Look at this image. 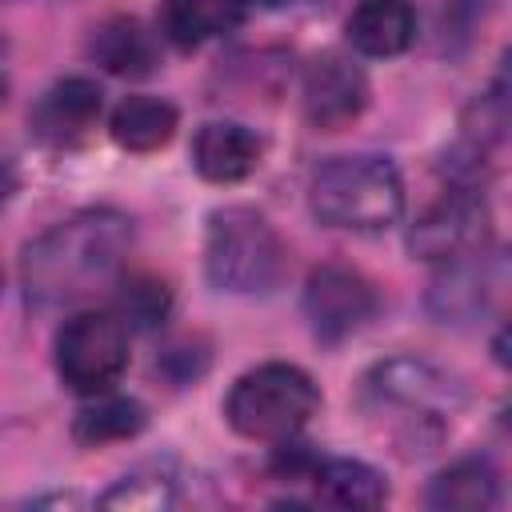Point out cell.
I'll use <instances>...</instances> for the list:
<instances>
[{
    "label": "cell",
    "instance_id": "1",
    "mask_svg": "<svg viewBox=\"0 0 512 512\" xmlns=\"http://www.w3.org/2000/svg\"><path fill=\"white\" fill-rule=\"evenodd\" d=\"M132 252V220L116 208H88L24 248V292L36 308H64L112 284Z\"/></svg>",
    "mask_w": 512,
    "mask_h": 512
},
{
    "label": "cell",
    "instance_id": "2",
    "mask_svg": "<svg viewBox=\"0 0 512 512\" xmlns=\"http://www.w3.org/2000/svg\"><path fill=\"white\" fill-rule=\"evenodd\" d=\"M204 268L220 292L256 296L272 292L288 272V248L280 232L256 208H220L208 216Z\"/></svg>",
    "mask_w": 512,
    "mask_h": 512
},
{
    "label": "cell",
    "instance_id": "3",
    "mask_svg": "<svg viewBox=\"0 0 512 512\" xmlns=\"http://www.w3.org/2000/svg\"><path fill=\"white\" fill-rule=\"evenodd\" d=\"M308 200L328 228L380 232L396 224L404 208V184L384 156H336L312 176Z\"/></svg>",
    "mask_w": 512,
    "mask_h": 512
},
{
    "label": "cell",
    "instance_id": "4",
    "mask_svg": "<svg viewBox=\"0 0 512 512\" xmlns=\"http://www.w3.org/2000/svg\"><path fill=\"white\" fill-rule=\"evenodd\" d=\"M316 408H320V388L312 384V376L296 364L272 360L244 372L232 384L224 416L248 440L284 444L316 416Z\"/></svg>",
    "mask_w": 512,
    "mask_h": 512
},
{
    "label": "cell",
    "instance_id": "5",
    "mask_svg": "<svg viewBox=\"0 0 512 512\" xmlns=\"http://www.w3.org/2000/svg\"><path fill=\"white\" fill-rule=\"evenodd\" d=\"M360 400L372 416L392 412L408 428V436H416V440H420V432L428 440L440 436L444 420L460 404V396L444 372H436L424 360H408V356L376 364L360 384Z\"/></svg>",
    "mask_w": 512,
    "mask_h": 512
},
{
    "label": "cell",
    "instance_id": "6",
    "mask_svg": "<svg viewBox=\"0 0 512 512\" xmlns=\"http://www.w3.org/2000/svg\"><path fill=\"white\" fill-rule=\"evenodd\" d=\"M128 368V324L112 312H76L56 332V372L80 396L112 392Z\"/></svg>",
    "mask_w": 512,
    "mask_h": 512
},
{
    "label": "cell",
    "instance_id": "7",
    "mask_svg": "<svg viewBox=\"0 0 512 512\" xmlns=\"http://www.w3.org/2000/svg\"><path fill=\"white\" fill-rule=\"evenodd\" d=\"M380 308L372 280L348 264H320L304 284V316L324 344H340L360 332Z\"/></svg>",
    "mask_w": 512,
    "mask_h": 512
},
{
    "label": "cell",
    "instance_id": "8",
    "mask_svg": "<svg viewBox=\"0 0 512 512\" xmlns=\"http://www.w3.org/2000/svg\"><path fill=\"white\" fill-rule=\"evenodd\" d=\"M484 244H488V208L472 192H452L436 200L408 232V248L420 260H440V264L480 256Z\"/></svg>",
    "mask_w": 512,
    "mask_h": 512
},
{
    "label": "cell",
    "instance_id": "9",
    "mask_svg": "<svg viewBox=\"0 0 512 512\" xmlns=\"http://www.w3.org/2000/svg\"><path fill=\"white\" fill-rule=\"evenodd\" d=\"M368 108V76L340 52H324L304 72V116L320 132L352 124Z\"/></svg>",
    "mask_w": 512,
    "mask_h": 512
},
{
    "label": "cell",
    "instance_id": "10",
    "mask_svg": "<svg viewBox=\"0 0 512 512\" xmlns=\"http://www.w3.org/2000/svg\"><path fill=\"white\" fill-rule=\"evenodd\" d=\"M100 120V88L84 76L56 80L32 108V132L52 148H76Z\"/></svg>",
    "mask_w": 512,
    "mask_h": 512
},
{
    "label": "cell",
    "instance_id": "11",
    "mask_svg": "<svg viewBox=\"0 0 512 512\" xmlns=\"http://www.w3.org/2000/svg\"><path fill=\"white\" fill-rule=\"evenodd\" d=\"M260 152H264L260 136L236 120H208L192 140V164L212 184H236L252 176L260 164Z\"/></svg>",
    "mask_w": 512,
    "mask_h": 512
},
{
    "label": "cell",
    "instance_id": "12",
    "mask_svg": "<svg viewBox=\"0 0 512 512\" xmlns=\"http://www.w3.org/2000/svg\"><path fill=\"white\" fill-rule=\"evenodd\" d=\"M416 36L408 0H360L348 16V44L364 56H400Z\"/></svg>",
    "mask_w": 512,
    "mask_h": 512
},
{
    "label": "cell",
    "instance_id": "13",
    "mask_svg": "<svg viewBox=\"0 0 512 512\" xmlns=\"http://www.w3.org/2000/svg\"><path fill=\"white\" fill-rule=\"evenodd\" d=\"M92 56L112 76H148L160 64L156 36L136 16H112L92 32Z\"/></svg>",
    "mask_w": 512,
    "mask_h": 512
},
{
    "label": "cell",
    "instance_id": "14",
    "mask_svg": "<svg viewBox=\"0 0 512 512\" xmlns=\"http://www.w3.org/2000/svg\"><path fill=\"white\" fill-rule=\"evenodd\" d=\"M244 8L248 0H164L160 28L172 44L192 48V44L232 32L244 20Z\"/></svg>",
    "mask_w": 512,
    "mask_h": 512
},
{
    "label": "cell",
    "instance_id": "15",
    "mask_svg": "<svg viewBox=\"0 0 512 512\" xmlns=\"http://www.w3.org/2000/svg\"><path fill=\"white\" fill-rule=\"evenodd\" d=\"M496 488H500L496 468L480 456H468V460H456L452 468H444L432 480L428 504L440 508V512H484V508L496 504Z\"/></svg>",
    "mask_w": 512,
    "mask_h": 512
},
{
    "label": "cell",
    "instance_id": "16",
    "mask_svg": "<svg viewBox=\"0 0 512 512\" xmlns=\"http://www.w3.org/2000/svg\"><path fill=\"white\" fill-rule=\"evenodd\" d=\"M176 132V108L160 96H128L112 112V140L128 152H156Z\"/></svg>",
    "mask_w": 512,
    "mask_h": 512
},
{
    "label": "cell",
    "instance_id": "17",
    "mask_svg": "<svg viewBox=\"0 0 512 512\" xmlns=\"http://www.w3.org/2000/svg\"><path fill=\"white\" fill-rule=\"evenodd\" d=\"M316 500L332 508H380L388 500L384 476L364 460H328L312 472Z\"/></svg>",
    "mask_w": 512,
    "mask_h": 512
},
{
    "label": "cell",
    "instance_id": "18",
    "mask_svg": "<svg viewBox=\"0 0 512 512\" xmlns=\"http://www.w3.org/2000/svg\"><path fill=\"white\" fill-rule=\"evenodd\" d=\"M144 424H148V412H144L140 400L100 392L88 408H80V416H76V424H72V436H76L84 448H104V444H116V440L136 436Z\"/></svg>",
    "mask_w": 512,
    "mask_h": 512
},
{
    "label": "cell",
    "instance_id": "19",
    "mask_svg": "<svg viewBox=\"0 0 512 512\" xmlns=\"http://www.w3.org/2000/svg\"><path fill=\"white\" fill-rule=\"evenodd\" d=\"M172 504H176V488L164 472H132L100 496V508H120V512H160Z\"/></svg>",
    "mask_w": 512,
    "mask_h": 512
},
{
    "label": "cell",
    "instance_id": "20",
    "mask_svg": "<svg viewBox=\"0 0 512 512\" xmlns=\"http://www.w3.org/2000/svg\"><path fill=\"white\" fill-rule=\"evenodd\" d=\"M168 308H172V292H168V284L156 280V276H132V280L124 284V292H120V312H124V320H132V324H140V328L160 324V320L168 316Z\"/></svg>",
    "mask_w": 512,
    "mask_h": 512
},
{
    "label": "cell",
    "instance_id": "21",
    "mask_svg": "<svg viewBox=\"0 0 512 512\" xmlns=\"http://www.w3.org/2000/svg\"><path fill=\"white\" fill-rule=\"evenodd\" d=\"M4 100H8V80H4V72H0V108H4Z\"/></svg>",
    "mask_w": 512,
    "mask_h": 512
},
{
    "label": "cell",
    "instance_id": "22",
    "mask_svg": "<svg viewBox=\"0 0 512 512\" xmlns=\"http://www.w3.org/2000/svg\"><path fill=\"white\" fill-rule=\"evenodd\" d=\"M260 4H268V8H276V4H288V0H260Z\"/></svg>",
    "mask_w": 512,
    "mask_h": 512
}]
</instances>
